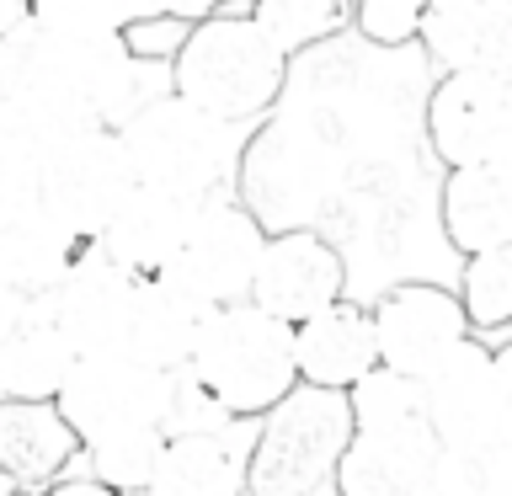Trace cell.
Wrapping results in <instances>:
<instances>
[{
    "label": "cell",
    "instance_id": "e0dca14e",
    "mask_svg": "<svg viewBox=\"0 0 512 496\" xmlns=\"http://www.w3.org/2000/svg\"><path fill=\"white\" fill-rule=\"evenodd\" d=\"M379 368L374 358V326H368V304L336 299L331 310H320L294 326V374L310 390H336L347 395L352 384H363Z\"/></svg>",
    "mask_w": 512,
    "mask_h": 496
},
{
    "label": "cell",
    "instance_id": "8992f818",
    "mask_svg": "<svg viewBox=\"0 0 512 496\" xmlns=\"http://www.w3.org/2000/svg\"><path fill=\"white\" fill-rule=\"evenodd\" d=\"M54 406L80 448L128 432H166L176 411V374H160L128 352H86L75 358Z\"/></svg>",
    "mask_w": 512,
    "mask_h": 496
},
{
    "label": "cell",
    "instance_id": "4fadbf2b",
    "mask_svg": "<svg viewBox=\"0 0 512 496\" xmlns=\"http://www.w3.org/2000/svg\"><path fill=\"white\" fill-rule=\"evenodd\" d=\"M139 283L128 267H118L112 256L96 246H80V256L70 262V272L54 283V294H43L54 326L70 336V347L86 358V352H118L128 315H134V294Z\"/></svg>",
    "mask_w": 512,
    "mask_h": 496
},
{
    "label": "cell",
    "instance_id": "30bf717a",
    "mask_svg": "<svg viewBox=\"0 0 512 496\" xmlns=\"http://www.w3.org/2000/svg\"><path fill=\"white\" fill-rule=\"evenodd\" d=\"M422 416L443 454L480 459L507 438V406L496 384V352L486 336H470L422 379Z\"/></svg>",
    "mask_w": 512,
    "mask_h": 496
},
{
    "label": "cell",
    "instance_id": "e575fe53",
    "mask_svg": "<svg viewBox=\"0 0 512 496\" xmlns=\"http://www.w3.org/2000/svg\"><path fill=\"white\" fill-rule=\"evenodd\" d=\"M22 22H32V0H0V43H6Z\"/></svg>",
    "mask_w": 512,
    "mask_h": 496
},
{
    "label": "cell",
    "instance_id": "277c9868",
    "mask_svg": "<svg viewBox=\"0 0 512 496\" xmlns=\"http://www.w3.org/2000/svg\"><path fill=\"white\" fill-rule=\"evenodd\" d=\"M182 379L208 400V406H219L224 416L262 422V416L299 384V374H294V326L262 315L251 299L208 310Z\"/></svg>",
    "mask_w": 512,
    "mask_h": 496
},
{
    "label": "cell",
    "instance_id": "4dcf8cb0",
    "mask_svg": "<svg viewBox=\"0 0 512 496\" xmlns=\"http://www.w3.org/2000/svg\"><path fill=\"white\" fill-rule=\"evenodd\" d=\"M150 16H176V22H208L219 11H246V0H144Z\"/></svg>",
    "mask_w": 512,
    "mask_h": 496
},
{
    "label": "cell",
    "instance_id": "d4e9b609",
    "mask_svg": "<svg viewBox=\"0 0 512 496\" xmlns=\"http://www.w3.org/2000/svg\"><path fill=\"white\" fill-rule=\"evenodd\" d=\"M139 16H150L144 0H32V22L70 43L123 38Z\"/></svg>",
    "mask_w": 512,
    "mask_h": 496
},
{
    "label": "cell",
    "instance_id": "ffe728a7",
    "mask_svg": "<svg viewBox=\"0 0 512 496\" xmlns=\"http://www.w3.org/2000/svg\"><path fill=\"white\" fill-rule=\"evenodd\" d=\"M80 352L54 326L43 299H32L22 320L0 336V400H54Z\"/></svg>",
    "mask_w": 512,
    "mask_h": 496
},
{
    "label": "cell",
    "instance_id": "83f0119b",
    "mask_svg": "<svg viewBox=\"0 0 512 496\" xmlns=\"http://www.w3.org/2000/svg\"><path fill=\"white\" fill-rule=\"evenodd\" d=\"M32 203H38V166L11 139H0V224L27 214Z\"/></svg>",
    "mask_w": 512,
    "mask_h": 496
},
{
    "label": "cell",
    "instance_id": "d6986e66",
    "mask_svg": "<svg viewBox=\"0 0 512 496\" xmlns=\"http://www.w3.org/2000/svg\"><path fill=\"white\" fill-rule=\"evenodd\" d=\"M443 240L464 262L512 240V166H459L438 192Z\"/></svg>",
    "mask_w": 512,
    "mask_h": 496
},
{
    "label": "cell",
    "instance_id": "d6a6232c",
    "mask_svg": "<svg viewBox=\"0 0 512 496\" xmlns=\"http://www.w3.org/2000/svg\"><path fill=\"white\" fill-rule=\"evenodd\" d=\"M38 496H118V491L96 486V480H86V475H64V480H54V486L38 491Z\"/></svg>",
    "mask_w": 512,
    "mask_h": 496
},
{
    "label": "cell",
    "instance_id": "1f68e13d",
    "mask_svg": "<svg viewBox=\"0 0 512 496\" xmlns=\"http://www.w3.org/2000/svg\"><path fill=\"white\" fill-rule=\"evenodd\" d=\"M475 464H480V480H486L491 496H512V432L491 448V454H480Z\"/></svg>",
    "mask_w": 512,
    "mask_h": 496
},
{
    "label": "cell",
    "instance_id": "f1b7e54d",
    "mask_svg": "<svg viewBox=\"0 0 512 496\" xmlns=\"http://www.w3.org/2000/svg\"><path fill=\"white\" fill-rule=\"evenodd\" d=\"M187 27L192 22H176V16H139V22L123 32V43H128V54H134V59L166 70V64L176 59V48H182V38H187Z\"/></svg>",
    "mask_w": 512,
    "mask_h": 496
},
{
    "label": "cell",
    "instance_id": "484cf974",
    "mask_svg": "<svg viewBox=\"0 0 512 496\" xmlns=\"http://www.w3.org/2000/svg\"><path fill=\"white\" fill-rule=\"evenodd\" d=\"M160 443H166V432H128V438L91 443V448H80V459H86L80 475L107 486V491H118V496H144Z\"/></svg>",
    "mask_w": 512,
    "mask_h": 496
},
{
    "label": "cell",
    "instance_id": "603a6c76",
    "mask_svg": "<svg viewBox=\"0 0 512 496\" xmlns=\"http://www.w3.org/2000/svg\"><path fill=\"white\" fill-rule=\"evenodd\" d=\"M246 16L288 59L342 38L352 27V0H246Z\"/></svg>",
    "mask_w": 512,
    "mask_h": 496
},
{
    "label": "cell",
    "instance_id": "f546056e",
    "mask_svg": "<svg viewBox=\"0 0 512 496\" xmlns=\"http://www.w3.org/2000/svg\"><path fill=\"white\" fill-rule=\"evenodd\" d=\"M422 496H491V491H486V480H480V464H475V459L443 454Z\"/></svg>",
    "mask_w": 512,
    "mask_h": 496
},
{
    "label": "cell",
    "instance_id": "d590c367",
    "mask_svg": "<svg viewBox=\"0 0 512 496\" xmlns=\"http://www.w3.org/2000/svg\"><path fill=\"white\" fill-rule=\"evenodd\" d=\"M0 496H38V491H16V486H0Z\"/></svg>",
    "mask_w": 512,
    "mask_h": 496
},
{
    "label": "cell",
    "instance_id": "2e32d148",
    "mask_svg": "<svg viewBox=\"0 0 512 496\" xmlns=\"http://www.w3.org/2000/svg\"><path fill=\"white\" fill-rule=\"evenodd\" d=\"M208 198H187V192H166V187H128L118 214L107 219L102 230V246L118 267H128L134 278H160L166 262L182 251V240L198 219V208Z\"/></svg>",
    "mask_w": 512,
    "mask_h": 496
},
{
    "label": "cell",
    "instance_id": "ba28073f",
    "mask_svg": "<svg viewBox=\"0 0 512 496\" xmlns=\"http://www.w3.org/2000/svg\"><path fill=\"white\" fill-rule=\"evenodd\" d=\"M368 326H374V358L384 374H400L422 384L454 347L470 342V315L448 283H390L368 304Z\"/></svg>",
    "mask_w": 512,
    "mask_h": 496
},
{
    "label": "cell",
    "instance_id": "9c48e42d",
    "mask_svg": "<svg viewBox=\"0 0 512 496\" xmlns=\"http://www.w3.org/2000/svg\"><path fill=\"white\" fill-rule=\"evenodd\" d=\"M422 123L443 171L512 166V70L438 75L422 102Z\"/></svg>",
    "mask_w": 512,
    "mask_h": 496
},
{
    "label": "cell",
    "instance_id": "9a60e30c",
    "mask_svg": "<svg viewBox=\"0 0 512 496\" xmlns=\"http://www.w3.org/2000/svg\"><path fill=\"white\" fill-rule=\"evenodd\" d=\"M416 43L438 75L512 70V0H427Z\"/></svg>",
    "mask_w": 512,
    "mask_h": 496
},
{
    "label": "cell",
    "instance_id": "7402d4cb",
    "mask_svg": "<svg viewBox=\"0 0 512 496\" xmlns=\"http://www.w3.org/2000/svg\"><path fill=\"white\" fill-rule=\"evenodd\" d=\"M203 315L198 304H187L182 294H171L166 283L144 278L139 294H134V315H128V331H123V347L128 358L160 368V374H182L192 347H198V331H203Z\"/></svg>",
    "mask_w": 512,
    "mask_h": 496
},
{
    "label": "cell",
    "instance_id": "6da1fadb",
    "mask_svg": "<svg viewBox=\"0 0 512 496\" xmlns=\"http://www.w3.org/2000/svg\"><path fill=\"white\" fill-rule=\"evenodd\" d=\"M288 54L272 48V38L246 11H219L208 22H192L176 59L166 64L171 96L208 112L230 128H262L288 86Z\"/></svg>",
    "mask_w": 512,
    "mask_h": 496
},
{
    "label": "cell",
    "instance_id": "8d00e7d4",
    "mask_svg": "<svg viewBox=\"0 0 512 496\" xmlns=\"http://www.w3.org/2000/svg\"><path fill=\"white\" fill-rule=\"evenodd\" d=\"M0 486H6V480H0Z\"/></svg>",
    "mask_w": 512,
    "mask_h": 496
},
{
    "label": "cell",
    "instance_id": "8fae6325",
    "mask_svg": "<svg viewBox=\"0 0 512 496\" xmlns=\"http://www.w3.org/2000/svg\"><path fill=\"white\" fill-rule=\"evenodd\" d=\"M134 187L112 128H80L38 160V208L54 214L80 246L102 240L107 219L118 214L123 192Z\"/></svg>",
    "mask_w": 512,
    "mask_h": 496
},
{
    "label": "cell",
    "instance_id": "3957f363",
    "mask_svg": "<svg viewBox=\"0 0 512 496\" xmlns=\"http://www.w3.org/2000/svg\"><path fill=\"white\" fill-rule=\"evenodd\" d=\"M112 134H118L128 182L187 192V198H235L240 150H246L251 128L214 123L208 112L187 107L182 96L160 91Z\"/></svg>",
    "mask_w": 512,
    "mask_h": 496
},
{
    "label": "cell",
    "instance_id": "44dd1931",
    "mask_svg": "<svg viewBox=\"0 0 512 496\" xmlns=\"http://www.w3.org/2000/svg\"><path fill=\"white\" fill-rule=\"evenodd\" d=\"M75 256H80V240L54 214H43L38 203L0 224V288H11V294H27V299L54 294V283L70 272Z\"/></svg>",
    "mask_w": 512,
    "mask_h": 496
},
{
    "label": "cell",
    "instance_id": "4316f807",
    "mask_svg": "<svg viewBox=\"0 0 512 496\" xmlns=\"http://www.w3.org/2000/svg\"><path fill=\"white\" fill-rule=\"evenodd\" d=\"M427 0H352V32L374 48H411Z\"/></svg>",
    "mask_w": 512,
    "mask_h": 496
},
{
    "label": "cell",
    "instance_id": "52a82bcc",
    "mask_svg": "<svg viewBox=\"0 0 512 496\" xmlns=\"http://www.w3.org/2000/svg\"><path fill=\"white\" fill-rule=\"evenodd\" d=\"M267 235L272 230L240 198H208L198 208V219H192L182 251L171 256L155 283H166L171 294H182L198 310L246 304L251 272H256V256H262Z\"/></svg>",
    "mask_w": 512,
    "mask_h": 496
},
{
    "label": "cell",
    "instance_id": "5bb4252c",
    "mask_svg": "<svg viewBox=\"0 0 512 496\" xmlns=\"http://www.w3.org/2000/svg\"><path fill=\"white\" fill-rule=\"evenodd\" d=\"M256 422L214 416L203 427L166 432L144 496H246Z\"/></svg>",
    "mask_w": 512,
    "mask_h": 496
},
{
    "label": "cell",
    "instance_id": "836d02e7",
    "mask_svg": "<svg viewBox=\"0 0 512 496\" xmlns=\"http://www.w3.org/2000/svg\"><path fill=\"white\" fill-rule=\"evenodd\" d=\"M496 352V384H502V406H507V432H512V336L502 347H491Z\"/></svg>",
    "mask_w": 512,
    "mask_h": 496
},
{
    "label": "cell",
    "instance_id": "ac0fdd59",
    "mask_svg": "<svg viewBox=\"0 0 512 496\" xmlns=\"http://www.w3.org/2000/svg\"><path fill=\"white\" fill-rule=\"evenodd\" d=\"M80 443L54 400H0V480L16 491H48L70 475Z\"/></svg>",
    "mask_w": 512,
    "mask_h": 496
},
{
    "label": "cell",
    "instance_id": "7c38bea8",
    "mask_svg": "<svg viewBox=\"0 0 512 496\" xmlns=\"http://www.w3.org/2000/svg\"><path fill=\"white\" fill-rule=\"evenodd\" d=\"M347 299V262L326 235L315 230H278L267 235L251 272V304L283 326H299L320 310Z\"/></svg>",
    "mask_w": 512,
    "mask_h": 496
},
{
    "label": "cell",
    "instance_id": "7a4b0ae2",
    "mask_svg": "<svg viewBox=\"0 0 512 496\" xmlns=\"http://www.w3.org/2000/svg\"><path fill=\"white\" fill-rule=\"evenodd\" d=\"M352 438L331 475L336 496H422L443 448L422 416V384L374 368L347 390Z\"/></svg>",
    "mask_w": 512,
    "mask_h": 496
},
{
    "label": "cell",
    "instance_id": "5b68a950",
    "mask_svg": "<svg viewBox=\"0 0 512 496\" xmlns=\"http://www.w3.org/2000/svg\"><path fill=\"white\" fill-rule=\"evenodd\" d=\"M347 438H352L347 395L294 384L256 422L246 496H320L347 454Z\"/></svg>",
    "mask_w": 512,
    "mask_h": 496
},
{
    "label": "cell",
    "instance_id": "cb8c5ba5",
    "mask_svg": "<svg viewBox=\"0 0 512 496\" xmlns=\"http://www.w3.org/2000/svg\"><path fill=\"white\" fill-rule=\"evenodd\" d=\"M454 294L475 336H512V240L486 256H470Z\"/></svg>",
    "mask_w": 512,
    "mask_h": 496
}]
</instances>
